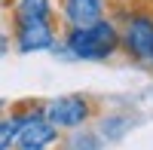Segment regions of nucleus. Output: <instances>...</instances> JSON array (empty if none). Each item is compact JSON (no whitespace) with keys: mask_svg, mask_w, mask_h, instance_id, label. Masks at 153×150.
<instances>
[{"mask_svg":"<svg viewBox=\"0 0 153 150\" xmlns=\"http://www.w3.org/2000/svg\"><path fill=\"white\" fill-rule=\"evenodd\" d=\"M52 52L74 61H107L120 52V25L113 19H101L83 28H65Z\"/></svg>","mask_w":153,"mask_h":150,"instance_id":"1","label":"nucleus"},{"mask_svg":"<svg viewBox=\"0 0 153 150\" xmlns=\"http://www.w3.org/2000/svg\"><path fill=\"white\" fill-rule=\"evenodd\" d=\"M120 49L135 65L150 68L153 61V12L150 9H132L120 25Z\"/></svg>","mask_w":153,"mask_h":150,"instance_id":"2","label":"nucleus"},{"mask_svg":"<svg viewBox=\"0 0 153 150\" xmlns=\"http://www.w3.org/2000/svg\"><path fill=\"white\" fill-rule=\"evenodd\" d=\"M98 114L95 101L83 92H71V95H58L52 101H43V117L52 123L55 129H83L89 120Z\"/></svg>","mask_w":153,"mask_h":150,"instance_id":"3","label":"nucleus"},{"mask_svg":"<svg viewBox=\"0 0 153 150\" xmlns=\"http://www.w3.org/2000/svg\"><path fill=\"white\" fill-rule=\"evenodd\" d=\"M12 49L19 55H34V52H52L58 43V19L46 22H12Z\"/></svg>","mask_w":153,"mask_h":150,"instance_id":"4","label":"nucleus"},{"mask_svg":"<svg viewBox=\"0 0 153 150\" xmlns=\"http://www.w3.org/2000/svg\"><path fill=\"white\" fill-rule=\"evenodd\" d=\"M55 16L61 28H83L107 19V0H55Z\"/></svg>","mask_w":153,"mask_h":150,"instance_id":"5","label":"nucleus"},{"mask_svg":"<svg viewBox=\"0 0 153 150\" xmlns=\"http://www.w3.org/2000/svg\"><path fill=\"white\" fill-rule=\"evenodd\" d=\"M61 141V129H55L46 117H37L16 132L12 150H52Z\"/></svg>","mask_w":153,"mask_h":150,"instance_id":"6","label":"nucleus"},{"mask_svg":"<svg viewBox=\"0 0 153 150\" xmlns=\"http://www.w3.org/2000/svg\"><path fill=\"white\" fill-rule=\"evenodd\" d=\"M55 16V0H16L12 3V22H46Z\"/></svg>","mask_w":153,"mask_h":150,"instance_id":"7","label":"nucleus"},{"mask_svg":"<svg viewBox=\"0 0 153 150\" xmlns=\"http://www.w3.org/2000/svg\"><path fill=\"white\" fill-rule=\"evenodd\" d=\"M132 129V117L129 114H104L98 120V135H101V141H120L126 132Z\"/></svg>","mask_w":153,"mask_h":150,"instance_id":"8","label":"nucleus"},{"mask_svg":"<svg viewBox=\"0 0 153 150\" xmlns=\"http://www.w3.org/2000/svg\"><path fill=\"white\" fill-rule=\"evenodd\" d=\"M101 147H104V141L95 129H74L65 144V150H101Z\"/></svg>","mask_w":153,"mask_h":150,"instance_id":"9","label":"nucleus"},{"mask_svg":"<svg viewBox=\"0 0 153 150\" xmlns=\"http://www.w3.org/2000/svg\"><path fill=\"white\" fill-rule=\"evenodd\" d=\"M12 144H16V126L0 117V150H12Z\"/></svg>","mask_w":153,"mask_h":150,"instance_id":"10","label":"nucleus"},{"mask_svg":"<svg viewBox=\"0 0 153 150\" xmlns=\"http://www.w3.org/2000/svg\"><path fill=\"white\" fill-rule=\"evenodd\" d=\"M9 49H12V37L0 31V58H3V55H9Z\"/></svg>","mask_w":153,"mask_h":150,"instance_id":"11","label":"nucleus"},{"mask_svg":"<svg viewBox=\"0 0 153 150\" xmlns=\"http://www.w3.org/2000/svg\"><path fill=\"white\" fill-rule=\"evenodd\" d=\"M3 110H6V104H3V101H0V117H3Z\"/></svg>","mask_w":153,"mask_h":150,"instance_id":"12","label":"nucleus"},{"mask_svg":"<svg viewBox=\"0 0 153 150\" xmlns=\"http://www.w3.org/2000/svg\"><path fill=\"white\" fill-rule=\"evenodd\" d=\"M3 3H9V0H0V6H3Z\"/></svg>","mask_w":153,"mask_h":150,"instance_id":"13","label":"nucleus"},{"mask_svg":"<svg viewBox=\"0 0 153 150\" xmlns=\"http://www.w3.org/2000/svg\"><path fill=\"white\" fill-rule=\"evenodd\" d=\"M150 68H153V61H150Z\"/></svg>","mask_w":153,"mask_h":150,"instance_id":"14","label":"nucleus"}]
</instances>
